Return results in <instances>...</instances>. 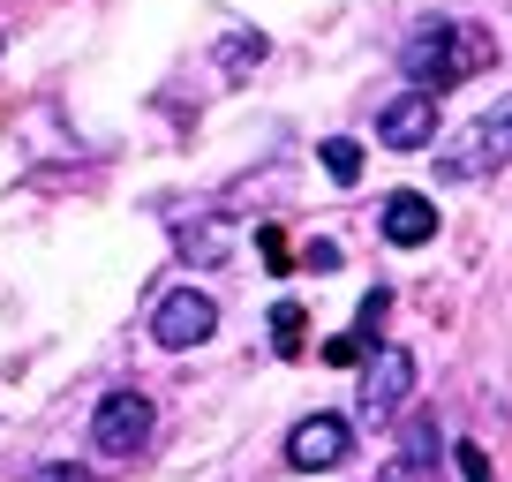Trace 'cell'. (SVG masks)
I'll use <instances>...</instances> for the list:
<instances>
[{
	"label": "cell",
	"mask_w": 512,
	"mask_h": 482,
	"mask_svg": "<svg viewBox=\"0 0 512 482\" xmlns=\"http://www.w3.org/2000/svg\"><path fill=\"white\" fill-rule=\"evenodd\" d=\"M512 166V91L490 113H475L467 129H445L437 144V181H490Z\"/></svg>",
	"instance_id": "obj_2"
},
{
	"label": "cell",
	"mask_w": 512,
	"mask_h": 482,
	"mask_svg": "<svg viewBox=\"0 0 512 482\" xmlns=\"http://www.w3.org/2000/svg\"><path fill=\"white\" fill-rule=\"evenodd\" d=\"M384 241H392V249H422V241H437V204L422 189H392V196H384Z\"/></svg>",
	"instance_id": "obj_8"
},
{
	"label": "cell",
	"mask_w": 512,
	"mask_h": 482,
	"mask_svg": "<svg viewBox=\"0 0 512 482\" xmlns=\"http://www.w3.org/2000/svg\"><path fill=\"white\" fill-rule=\"evenodd\" d=\"M151 430H159V407H151L136 385L106 392V400H98V415H91V445L106 452V460H136V452L151 445Z\"/></svg>",
	"instance_id": "obj_4"
},
{
	"label": "cell",
	"mask_w": 512,
	"mask_h": 482,
	"mask_svg": "<svg viewBox=\"0 0 512 482\" xmlns=\"http://www.w3.org/2000/svg\"><path fill=\"white\" fill-rule=\"evenodd\" d=\"M181 257L204 264V272H211V264H226V257H234V226H226V219H196V226H181Z\"/></svg>",
	"instance_id": "obj_11"
},
{
	"label": "cell",
	"mask_w": 512,
	"mask_h": 482,
	"mask_svg": "<svg viewBox=\"0 0 512 482\" xmlns=\"http://www.w3.org/2000/svg\"><path fill=\"white\" fill-rule=\"evenodd\" d=\"M302 264H309V272H339V241H309Z\"/></svg>",
	"instance_id": "obj_17"
},
{
	"label": "cell",
	"mask_w": 512,
	"mask_h": 482,
	"mask_svg": "<svg viewBox=\"0 0 512 482\" xmlns=\"http://www.w3.org/2000/svg\"><path fill=\"white\" fill-rule=\"evenodd\" d=\"M437 129H445L437 121V91H400L392 106H377V144L384 151H430Z\"/></svg>",
	"instance_id": "obj_7"
},
{
	"label": "cell",
	"mask_w": 512,
	"mask_h": 482,
	"mask_svg": "<svg viewBox=\"0 0 512 482\" xmlns=\"http://www.w3.org/2000/svg\"><path fill=\"white\" fill-rule=\"evenodd\" d=\"M377 482H437V422L430 415H415L400 430V460H384Z\"/></svg>",
	"instance_id": "obj_9"
},
{
	"label": "cell",
	"mask_w": 512,
	"mask_h": 482,
	"mask_svg": "<svg viewBox=\"0 0 512 482\" xmlns=\"http://www.w3.org/2000/svg\"><path fill=\"white\" fill-rule=\"evenodd\" d=\"M287 460L302 467V475H332V467L354 460V430L339 415H302L287 430Z\"/></svg>",
	"instance_id": "obj_6"
},
{
	"label": "cell",
	"mask_w": 512,
	"mask_h": 482,
	"mask_svg": "<svg viewBox=\"0 0 512 482\" xmlns=\"http://www.w3.org/2000/svg\"><path fill=\"white\" fill-rule=\"evenodd\" d=\"M324 174H332L339 189H354V181H362V144H354V136H332V144H324Z\"/></svg>",
	"instance_id": "obj_12"
},
{
	"label": "cell",
	"mask_w": 512,
	"mask_h": 482,
	"mask_svg": "<svg viewBox=\"0 0 512 482\" xmlns=\"http://www.w3.org/2000/svg\"><path fill=\"white\" fill-rule=\"evenodd\" d=\"M407 392H415V354H407V347H377V354H362L354 422H362V430H384V422L407 407Z\"/></svg>",
	"instance_id": "obj_3"
},
{
	"label": "cell",
	"mask_w": 512,
	"mask_h": 482,
	"mask_svg": "<svg viewBox=\"0 0 512 482\" xmlns=\"http://www.w3.org/2000/svg\"><path fill=\"white\" fill-rule=\"evenodd\" d=\"M497 61V38L482 31V23H452V16H437V23H422L415 38H407V53H400V68H407V83L415 91H460L467 76H482V68Z\"/></svg>",
	"instance_id": "obj_1"
},
{
	"label": "cell",
	"mask_w": 512,
	"mask_h": 482,
	"mask_svg": "<svg viewBox=\"0 0 512 482\" xmlns=\"http://www.w3.org/2000/svg\"><path fill=\"white\" fill-rule=\"evenodd\" d=\"M452 467H460V482H490V452H482V445H467V437L452 445Z\"/></svg>",
	"instance_id": "obj_14"
},
{
	"label": "cell",
	"mask_w": 512,
	"mask_h": 482,
	"mask_svg": "<svg viewBox=\"0 0 512 482\" xmlns=\"http://www.w3.org/2000/svg\"><path fill=\"white\" fill-rule=\"evenodd\" d=\"M211 332H219V302H211L204 287H174V294H159V309H151V339H159L166 354L204 347Z\"/></svg>",
	"instance_id": "obj_5"
},
{
	"label": "cell",
	"mask_w": 512,
	"mask_h": 482,
	"mask_svg": "<svg viewBox=\"0 0 512 482\" xmlns=\"http://www.w3.org/2000/svg\"><path fill=\"white\" fill-rule=\"evenodd\" d=\"M264 53H272V38H264V31H234V38H219L211 68H219L226 83H249V68H264Z\"/></svg>",
	"instance_id": "obj_10"
},
{
	"label": "cell",
	"mask_w": 512,
	"mask_h": 482,
	"mask_svg": "<svg viewBox=\"0 0 512 482\" xmlns=\"http://www.w3.org/2000/svg\"><path fill=\"white\" fill-rule=\"evenodd\" d=\"M256 249H264V264H272V272H294V249H287V234H279V226H264V234H256Z\"/></svg>",
	"instance_id": "obj_15"
},
{
	"label": "cell",
	"mask_w": 512,
	"mask_h": 482,
	"mask_svg": "<svg viewBox=\"0 0 512 482\" xmlns=\"http://www.w3.org/2000/svg\"><path fill=\"white\" fill-rule=\"evenodd\" d=\"M302 332H309L302 302H272V347L279 354H302Z\"/></svg>",
	"instance_id": "obj_13"
},
{
	"label": "cell",
	"mask_w": 512,
	"mask_h": 482,
	"mask_svg": "<svg viewBox=\"0 0 512 482\" xmlns=\"http://www.w3.org/2000/svg\"><path fill=\"white\" fill-rule=\"evenodd\" d=\"M31 482H98V475H91V467H68V460H46Z\"/></svg>",
	"instance_id": "obj_16"
}]
</instances>
